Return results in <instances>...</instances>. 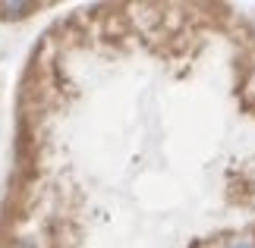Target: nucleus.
Returning a JSON list of instances; mask_svg holds the SVG:
<instances>
[{"mask_svg":"<svg viewBox=\"0 0 255 248\" xmlns=\"http://www.w3.org/2000/svg\"><path fill=\"white\" fill-rule=\"evenodd\" d=\"M230 248H255V242L252 239H240L237 245H230Z\"/></svg>","mask_w":255,"mask_h":248,"instance_id":"obj_1","label":"nucleus"}]
</instances>
